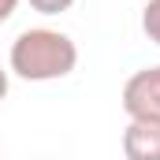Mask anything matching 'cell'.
<instances>
[{
    "label": "cell",
    "mask_w": 160,
    "mask_h": 160,
    "mask_svg": "<svg viewBox=\"0 0 160 160\" xmlns=\"http://www.w3.org/2000/svg\"><path fill=\"white\" fill-rule=\"evenodd\" d=\"M75 67H78V45L52 26L22 30L8 52V71L19 75L22 82H56L67 78Z\"/></svg>",
    "instance_id": "1"
},
{
    "label": "cell",
    "mask_w": 160,
    "mask_h": 160,
    "mask_svg": "<svg viewBox=\"0 0 160 160\" xmlns=\"http://www.w3.org/2000/svg\"><path fill=\"white\" fill-rule=\"evenodd\" d=\"M119 101H123L127 119L130 116H153V119H160V63L134 71L123 82Z\"/></svg>",
    "instance_id": "2"
},
{
    "label": "cell",
    "mask_w": 160,
    "mask_h": 160,
    "mask_svg": "<svg viewBox=\"0 0 160 160\" xmlns=\"http://www.w3.org/2000/svg\"><path fill=\"white\" fill-rule=\"evenodd\" d=\"M123 153L127 160H160V119L130 116L123 130Z\"/></svg>",
    "instance_id": "3"
},
{
    "label": "cell",
    "mask_w": 160,
    "mask_h": 160,
    "mask_svg": "<svg viewBox=\"0 0 160 160\" xmlns=\"http://www.w3.org/2000/svg\"><path fill=\"white\" fill-rule=\"evenodd\" d=\"M142 34L153 45H160V0H149L142 8Z\"/></svg>",
    "instance_id": "4"
},
{
    "label": "cell",
    "mask_w": 160,
    "mask_h": 160,
    "mask_svg": "<svg viewBox=\"0 0 160 160\" xmlns=\"http://www.w3.org/2000/svg\"><path fill=\"white\" fill-rule=\"evenodd\" d=\"M38 15H63V11H71L75 8V0H26Z\"/></svg>",
    "instance_id": "5"
},
{
    "label": "cell",
    "mask_w": 160,
    "mask_h": 160,
    "mask_svg": "<svg viewBox=\"0 0 160 160\" xmlns=\"http://www.w3.org/2000/svg\"><path fill=\"white\" fill-rule=\"evenodd\" d=\"M19 4H22V0H0V22H8V19L19 11Z\"/></svg>",
    "instance_id": "6"
},
{
    "label": "cell",
    "mask_w": 160,
    "mask_h": 160,
    "mask_svg": "<svg viewBox=\"0 0 160 160\" xmlns=\"http://www.w3.org/2000/svg\"><path fill=\"white\" fill-rule=\"evenodd\" d=\"M8 89H11V71H8V67L0 63V101L8 97Z\"/></svg>",
    "instance_id": "7"
}]
</instances>
